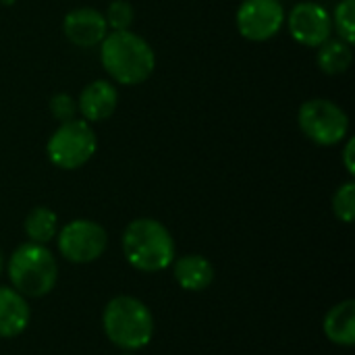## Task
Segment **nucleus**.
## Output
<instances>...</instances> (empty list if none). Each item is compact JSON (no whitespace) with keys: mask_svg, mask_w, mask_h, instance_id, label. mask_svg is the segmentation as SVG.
Returning <instances> with one entry per match:
<instances>
[{"mask_svg":"<svg viewBox=\"0 0 355 355\" xmlns=\"http://www.w3.org/2000/svg\"><path fill=\"white\" fill-rule=\"evenodd\" d=\"M173 266V277L177 285L185 291L200 293L208 289L214 281V266L208 258L200 254H187L181 258H175Z\"/></svg>","mask_w":355,"mask_h":355,"instance_id":"nucleus-13","label":"nucleus"},{"mask_svg":"<svg viewBox=\"0 0 355 355\" xmlns=\"http://www.w3.org/2000/svg\"><path fill=\"white\" fill-rule=\"evenodd\" d=\"M135 10L129 0H112L106 8V25L112 27V31H127L133 23Z\"/></svg>","mask_w":355,"mask_h":355,"instance_id":"nucleus-19","label":"nucleus"},{"mask_svg":"<svg viewBox=\"0 0 355 355\" xmlns=\"http://www.w3.org/2000/svg\"><path fill=\"white\" fill-rule=\"evenodd\" d=\"M333 212H335V216H337L341 223H345V225H349V223L354 220V216H355V183L354 181L343 183V185L335 191V196H333Z\"/></svg>","mask_w":355,"mask_h":355,"instance_id":"nucleus-18","label":"nucleus"},{"mask_svg":"<svg viewBox=\"0 0 355 355\" xmlns=\"http://www.w3.org/2000/svg\"><path fill=\"white\" fill-rule=\"evenodd\" d=\"M285 17L279 0H243L237 8V29L250 42H266L281 31Z\"/></svg>","mask_w":355,"mask_h":355,"instance_id":"nucleus-8","label":"nucleus"},{"mask_svg":"<svg viewBox=\"0 0 355 355\" xmlns=\"http://www.w3.org/2000/svg\"><path fill=\"white\" fill-rule=\"evenodd\" d=\"M333 29H337L339 40L354 46L355 42V0H341L331 15Z\"/></svg>","mask_w":355,"mask_h":355,"instance_id":"nucleus-17","label":"nucleus"},{"mask_svg":"<svg viewBox=\"0 0 355 355\" xmlns=\"http://www.w3.org/2000/svg\"><path fill=\"white\" fill-rule=\"evenodd\" d=\"M297 123L302 133L316 146H335L347 137L349 116L347 112L324 98L308 100L300 106Z\"/></svg>","mask_w":355,"mask_h":355,"instance_id":"nucleus-6","label":"nucleus"},{"mask_svg":"<svg viewBox=\"0 0 355 355\" xmlns=\"http://www.w3.org/2000/svg\"><path fill=\"white\" fill-rule=\"evenodd\" d=\"M318 67L327 75H341L345 73L354 62V50L352 44L343 40H327L322 46H318L316 54Z\"/></svg>","mask_w":355,"mask_h":355,"instance_id":"nucleus-16","label":"nucleus"},{"mask_svg":"<svg viewBox=\"0 0 355 355\" xmlns=\"http://www.w3.org/2000/svg\"><path fill=\"white\" fill-rule=\"evenodd\" d=\"M56 245L60 256L73 264H92L108 248V233L106 229L87 218H77L67 223L56 233Z\"/></svg>","mask_w":355,"mask_h":355,"instance_id":"nucleus-7","label":"nucleus"},{"mask_svg":"<svg viewBox=\"0 0 355 355\" xmlns=\"http://www.w3.org/2000/svg\"><path fill=\"white\" fill-rule=\"evenodd\" d=\"M31 320L27 297L12 287H0V339L19 337Z\"/></svg>","mask_w":355,"mask_h":355,"instance_id":"nucleus-12","label":"nucleus"},{"mask_svg":"<svg viewBox=\"0 0 355 355\" xmlns=\"http://www.w3.org/2000/svg\"><path fill=\"white\" fill-rule=\"evenodd\" d=\"M2 270H4V256H2V252H0V275H2Z\"/></svg>","mask_w":355,"mask_h":355,"instance_id":"nucleus-22","label":"nucleus"},{"mask_svg":"<svg viewBox=\"0 0 355 355\" xmlns=\"http://www.w3.org/2000/svg\"><path fill=\"white\" fill-rule=\"evenodd\" d=\"M62 31L73 46L94 48L106 37L108 25H106L104 12L89 8V6H83V8H75V10L67 12L64 23H62Z\"/></svg>","mask_w":355,"mask_h":355,"instance_id":"nucleus-10","label":"nucleus"},{"mask_svg":"<svg viewBox=\"0 0 355 355\" xmlns=\"http://www.w3.org/2000/svg\"><path fill=\"white\" fill-rule=\"evenodd\" d=\"M104 71L121 85H139L154 73L156 54L152 46L133 31H112L100 42Z\"/></svg>","mask_w":355,"mask_h":355,"instance_id":"nucleus-1","label":"nucleus"},{"mask_svg":"<svg viewBox=\"0 0 355 355\" xmlns=\"http://www.w3.org/2000/svg\"><path fill=\"white\" fill-rule=\"evenodd\" d=\"M121 355H131V354H129V352H127V354H121Z\"/></svg>","mask_w":355,"mask_h":355,"instance_id":"nucleus-24","label":"nucleus"},{"mask_svg":"<svg viewBox=\"0 0 355 355\" xmlns=\"http://www.w3.org/2000/svg\"><path fill=\"white\" fill-rule=\"evenodd\" d=\"M354 152H355V139H349L345 150H343V162H345V168L349 175L355 173V162H354Z\"/></svg>","mask_w":355,"mask_h":355,"instance_id":"nucleus-21","label":"nucleus"},{"mask_svg":"<svg viewBox=\"0 0 355 355\" xmlns=\"http://www.w3.org/2000/svg\"><path fill=\"white\" fill-rule=\"evenodd\" d=\"M98 150V137L92 125L83 119H71L50 135L46 152L54 166L62 171H75L89 162Z\"/></svg>","mask_w":355,"mask_h":355,"instance_id":"nucleus-5","label":"nucleus"},{"mask_svg":"<svg viewBox=\"0 0 355 355\" xmlns=\"http://www.w3.org/2000/svg\"><path fill=\"white\" fill-rule=\"evenodd\" d=\"M50 112L56 121L67 123L71 119H77V102L69 94H54L50 98Z\"/></svg>","mask_w":355,"mask_h":355,"instance_id":"nucleus-20","label":"nucleus"},{"mask_svg":"<svg viewBox=\"0 0 355 355\" xmlns=\"http://www.w3.org/2000/svg\"><path fill=\"white\" fill-rule=\"evenodd\" d=\"M10 287L23 297H46L58 281V264L54 254L40 243L19 245L6 264Z\"/></svg>","mask_w":355,"mask_h":355,"instance_id":"nucleus-4","label":"nucleus"},{"mask_svg":"<svg viewBox=\"0 0 355 355\" xmlns=\"http://www.w3.org/2000/svg\"><path fill=\"white\" fill-rule=\"evenodd\" d=\"M102 329L114 347L123 352H137L150 345L156 324L152 310L141 300L133 295H116L104 306Z\"/></svg>","mask_w":355,"mask_h":355,"instance_id":"nucleus-3","label":"nucleus"},{"mask_svg":"<svg viewBox=\"0 0 355 355\" xmlns=\"http://www.w3.org/2000/svg\"><path fill=\"white\" fill-rule=\"evenodd\" d=\"M116 104H119L116 87L106 79H98L83 87L77 100V112H81L83 121L87 123H100L112 116Z\"/></svg>","mask_w":355,"mask_h":355,"instance_id":"nucleus-11","label":"nucleus"},{"mask_svg":"<svg viewBox=\"0 0 355 355\" xmlns=\"http://www.w3.org/2000/svg\"><path fill=\"white\" fill-rule=\"evenodd\" d=\"M123 256L139 272H160L175 262V239L156 218H135L127 225L121 239Z\"/></svg>","mask_w":355,"mask_h":355,"instance_id":"nucleus-2","label":"nucleus"},{"mask_svg":"<svg viewBox=\"0 0 355 355\" xmlns=\"http://www.w3.org/2000/svg\"><path fill=\"white\" fill-rule=\"evenodd\" d=\"M289 25V33L302 46L318 48L333 33V19L331 12L316 2H300L291 8L289 17H285Z\"/></svg>","mask_w":355,"mask_h":355,"instance_id":"nucleus-9","label":"nucleus"},{"mask_svg":"<svg viewBox=\"0 0 355 355\" xmlns=\"http://www.w3.org/2000/svg\"><path fill=\"white\" fill-rule=\"evenodd\" d=\"M322 331L327 339L339 347H354L355 345V302L345 300L333 306L324 320Z\"/></svg>","mask_w":355,"mask_h":355,"instance_id":"nucleus-14","label":"nucleus"},{"mask_svg":"<svg viewBox=\"0 0 355 355\" xmlns=\"http://www.w3.org/2000/svg\"><path fill=\"white\" fill-rule=\"evenodd\" d=\"M23 231L31 243L48 245L56 233H58V216L52 208L48 206H37L33 208L23 223Z\"/></svg>","mask_w":355,"mask_h":355,"instance_id":"nucleus-15","label":"nucleus"},{"mask_svg":"<svg viewBox=\"0 0 355 355\" xmlns=\"http://www.w3.org/2000/svg\"><path fill=\"white\" fill-rule=\"evenodd\" d=\"M0 4H6V6H10V4H15V0H0Z\"/></svg>","mask_w":355,"mask_h":355,"instance_id":"nucleus-23","label":"nucleus"}]
</instances>
